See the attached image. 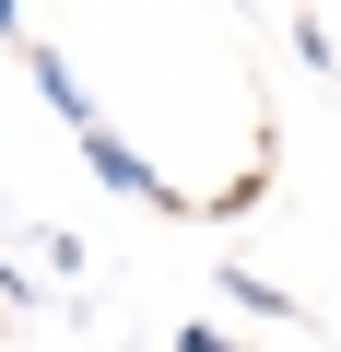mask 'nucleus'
Wrapping results in <instances>:
<instances>
[{"mask_svg": "<svg viewBox=\"0 0 341 352\" xmlns=\"http://www.w3.org/2000/svg\"><path fill=\"white\" fill-rule=\"evenodd\" d=\"M24 82H36V106H48V118H59L71 141L94 129V94H83V71H71L59 47H36V36H24Z\"/></svg>", "mask_w": 341, "mask_h": 352, "instance_id": "2", "label": "nucleus"}, {"mask_svg": "<svg viewBox=\"0 0 341 352\" xmlns=\"http://www.w3.org/2000/svg\"><path fill=\"white\" fill-rule=\"evenodd\" d=\"M83 164H94V188H118V200H141V212H177V188H165V176H153V164H141L106 118L83 129Z\"/></svg>", "mask_w": 341, "mask_h": 352, "instance_id": "1", "label": "nucleus"}, {"mask_svg": "<svg viewBox=\"0 0 341 352\" xmlns=\"http://www.w3.org/2000/svg\"><path fill=\"white\" fill-rule=\"evenodd\" d=\"M212 294H224L236 317H259V329H306V305H294L282 282H259V270H212Z\"/></svg>", "mask_w": 341, "mask_h": 352, "instance_id": "3", "label": "nucleus"}, {"mask_svg": "<svg viewBox=\"0 0 341 352\" xmlns=\"http://www.w3.org/2000/svg\"><path fill=\"white\" fill-rule=\"evenodd\" d=\"M0 36H24V0H0Z\"/></svg>", "mask_w": 341, "mask_h": 352, "instance_id": "8", "label": "nucleus"}, {"mask_svg": "<svg viewBox=\"0 0 341 352\" xmlns=\"http://www.w3.org/2000/svg\"><path fill=\"white\" fill-rule=\"evenodd\" d=\"M0 317H36V282L24 270H0Z\"/></svg>", "mask_w": 341, "mask_h": 352, "instance_id": "7", "label": "nucleus"}, {"mask_svg": "<svg viewBox=\"0 0 341 352\" xmlns=\"http://www.w3.org/2000/svg\"><path fill=\"white\" fill-rule=\"evenodd\" d=\"M177 352H247V340H236L224 317H189V329H177Z\"/></svg>", "mask_w": 341, "mask_h": 352, "instance_id": "6", "label": "nucleus"}, {"mask_svg": "<svg viewBox=\"0 0 341 352\" xmlns=\"http://www.w3.org/2000/svg\"><path fill=\"white\" fill-rule=\"evenodd\" d=\"M36 258H48L59 282H83V235H71V223H48V235H36Z\"/></svg>", "mask_w": 341, "mask_h": 352, "instance_id": "5", "label": "nucleus"}, {"mask_svg": "<svg viewBox=\"0 0 341 352\" xmlns=\"http://www.w3.org/2000/svg\"><path fill=\"white\" fill-rule=\"evenodd\" d=\"M294 59H306V71H341V47H329V24H318V12H294Z\"/></svg>", "mask_w": 341, "mask_h": 352, "instance_id": "4", "label": "nucleus"}]
</instances>
